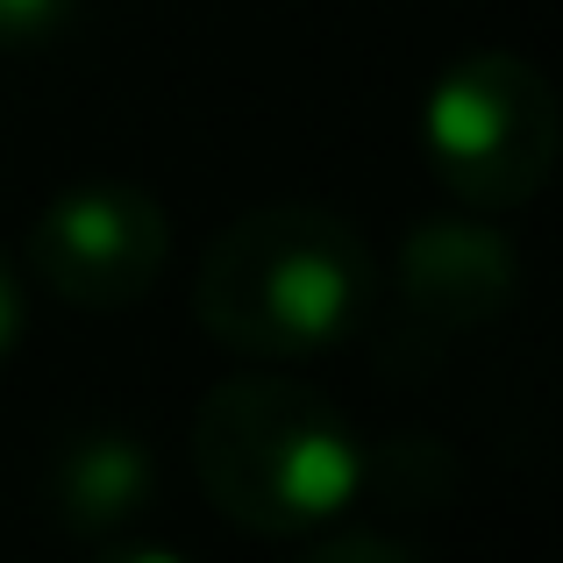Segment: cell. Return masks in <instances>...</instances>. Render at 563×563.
<instances>
[{"mask_svg":"<svg viewBox=\"0 0 563 563\" xmlns=\"http://www.w3.org/2000/svg\"><path fill=\"white\" fill-rule=\"evenodd\" d=\"M378 307V257L335 207L272 200L235 214L192 272V314L221 350L292 364L350 343Z\"/></svg>","mask_w":563,"mask_h":563,"instance_id":"6da1fadb","label":"cell"},{"mask_svg":"<svg viewBox=\"0 0 563 563\" xmlns=\"http://www.w3.org/2000/svg\"><path fill=\"white\" fill-rule=\"evenodd\" d=\"M364 442L329 393L278 372H235L192 413V478L250 536H314L357 507Z\"/></svg>","mask_w":563,"mask_h":563,"instance_id":"7a4b0ae2","label":"cell"},{"mask_svg":"<svg viewBox=\"0 0 563 563\" xmlns=\"http://www.w3.org/2000/svg\"><path fill=\"white\" fill-rule=\"evenodd\" d=\"M421 151L464 214H514L556 172L563 114L521 51H464L421 108Z\"/></svg>","mask_w":563,"mask_h":563,"instance_id":"3957f363","label":"cell"},{"mask_svg":"<svg viewBox=\"0 0 563 563\" xmlns=\"http://www.w3.org/2000/svg\"><path fill=\"white\" fill-rule=\"evenodd\" d=\"M172 264V221L143 186L86 179L57 192L29 229V272L86 314H122L165 278Z\"/></svg>","mask_w":563,"mask_h":563,"instance_id":"277c9868","label":"cell"},{"mask_svg":"<svg viewBox=\"0 0 563 563\" xmlns=\"http://www.w3.org/2000/svg\"><path fill=\"white\" fill-rule=\"evenodd\" d=\"M521 300V257L478 214H435L399 243V307L428 335L493 329Z\"/></svg>","mask_w":563,"mask_h":563,"instance_id":"5b68a950","label":"cell"},{"mask_svg":"<svg viewBox=\"0 0 563 563\" xmlns=\"http://www.w3.org/2000/svg\"><path fill=\"white\" fill-rule=\"evenodd\" d=\"M151 493H157V456L122 421H79L43 456V507L79 542H108L129 521H143Z\"/></svg>","mask_w":563,"mask_h":563,"instance_id":"8992f818","label":"cell"},{"mask_svg":"<svg viewBox=\"0 0 563 563\" xmlns=\"http://www.w3.org/2000/svg\"><path fill=\"white\" fill-rule=\"evenodd\" d=\"M450 485H456V456L435 435H393V450H378V456L364 450V471H357V499L385 493L399 507H435Z\"/></svg>","mask_w":563,"mask_h":563,"instance_id":"52a82bcc","label":"cell"},{"mask_svg":"<svg viewBox=\"0 0 563 563\" xmlns=\"http://www.w3.org/2000/svg\"><path fill=\"white\" fill-rule=\"evenodd\" d=\"M71 14H79V0H0V57L51 51L71 29Z\"/></svg>","mask_w":563,"mask_h":563,"instance_id":"ba28073f","label":"cell"},{"mask_svg":"<svg viewBox=\"0 0 563 563\" xmlns=\"http://www.w3.org/2000/svg\"><path fill=\"white\" fill-rule=\"evenodd\" d=\"M300 563H413V550L399 536H378V528H343V536L314 542Z\"/></svg>","mask_w":563,"mask_h":563,"instance_id":"9c48e42d","label":"cell"},{"mask_svg":"<svg viewBox=\"0 0 563 563\" xmlns=\"http://www.w3.org/2000/svg\"><path fill=\"white\" fill-rule=\"evenodd\" d=\"M22 321H29V307H22V278L8 272V257H0V364H8V350L22 343Z\"/></svg>","mask_w":563,"mask_h":563,"instance_id":"30bf717a","label":"cell"},{"mask_svg":"<svg viewBox=\"0 0 563 563\" xmlns=\"http://www.w3.org/2000/svg\"><path fill=\"white\" fill-rule=\"evenodd\" d=\"M93 563H186L179 550H157V542H108V556Z\"/></svg>","mask_w":563,"mask_h":563,"instance_id":"8fae6325","label":"cell"}]
</instances>
